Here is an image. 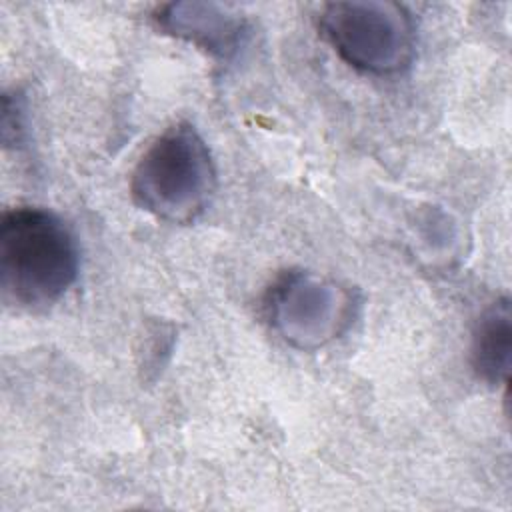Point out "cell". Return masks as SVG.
Returning a JSON list of instances; mask_svg holds the SVG:
<instances>
[{
    "mask_svg": "<svg viewBox=\"0 0 512 512\" xmlns=\"http://www.w3.org/2000/svg\"><path fill=\"white\" fill-rule=\"evenodd\" d=\"M216 166L208 144L190 122L164 130L140 156L130 176L134 204L158 220L190 224L216 192Z\"/></svg>",
    "mask_w": 512,
    "mask_h": 512,
    "instance_id": "2",
    "label": "cell"
},
{
    "mask_svg": "<svg viewBox=\"0 0 512 512\" xmlns=\"http://www.w3.org/2000/svg\"><path fill=\"white\" fill-rule=\"evenodd\" d=\"M266 318L272 330L298 350H318L340 338L354 322V292L308 270L280 274L266 292Z\"/></svg>",
    "mask_w": 512,
    "mask_h": 512,
    "instance_id": "4",
    "label": "cell"
},
{
    "mask_svg": "<svg viewBox=\"0 0 512 512\" xmlns=\"http://www.w3.org/2000/svg\"><path fill=\"white\" fill-rule=\"evenodd\" d=\"M318 28L334 52L360 72L392 76L414 60V20L398 2H330L318 16Z\"/></svg>",
    "mask_w": 512,
    "mask_h": 512,
    "instance_id": "3",
    "label": "cell"
},
{
    "mask_svg": "<svg viewBox=\"0 0 512 512\" xmlns=\"http://www.w3.org/2000/svg\"><path fill=\"white\" fill-rule=\"evenodd\" d=\"M512 356L510 300L500 298L478 318L472 332L470 362L478 378L488 384H508Z\"/></svg>",
    "mask_w": 512,
    "mask_h": 512,
    "instance_id": "6",
    "label": "cell"
},
{
    "mask_svg": "<svg viewBox=\"0 0 512 512\" xmlns=\"http://www.w3.org/2000/svg\"><path fill=\"white\" fill-rule=\"evenodd\" d=\"M80 272L74 232L52 210L18 206L0 222V286L8 302L40 310L58 302Z\"/></svg>",
    "mask_w": 512,
    "mask_h": 512,
    "instance_id": "1",
    "label": "cell"
},
{
    "mask_svg": "<svg viewBox=\"0 0 512 512\" xmlns=\"http://www.w3.org/2000/svg\"><path fill=\"white\" fill-rule=\"evenodd\" d=\"M154 20L166 34L220 60H230L248 34L244 16L214 2H170L156 10Z\"/></svg>",
    "mask_w": 512,
    "mask_h": 512,
    "instance_id": "5",
    "label": "cell"
}]
</instances>
